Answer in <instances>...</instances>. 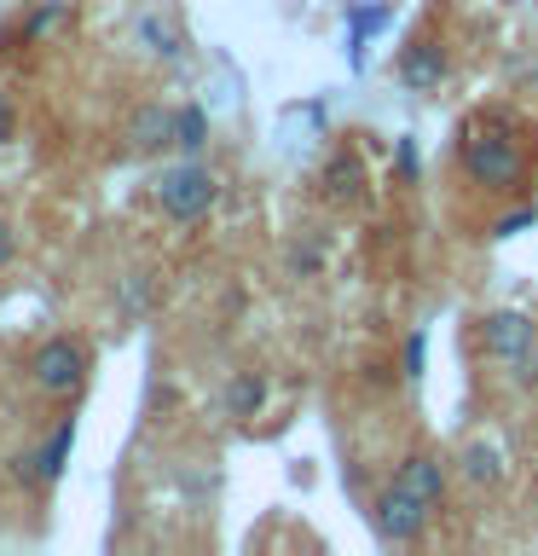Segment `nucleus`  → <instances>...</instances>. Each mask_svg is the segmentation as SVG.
I'll list each match as a JSON object with an SVG mask.
<instances>
[{
    "instance_id": "obj_7",
    "label": "nucleus",
    "mask_w": 538,
    "mask_h": 556,
    "mask_svg": "<svg viewBox=\"0 0 538 556\" xmlns=\"http://www.w3.org/2000/svg\"><path fill=\"white\" fill-rule=\"evenodd\" d=\"M451 464H458V476L469 486H503V476H510V458H503V446L492 441V434H469Z\"/></svg>"
},
{
    "instance_id": "obj_18",
    "label": "nucleus",
    "mask_w": 538,
    "mask_h": 556,
    "mask_svg": "<svg viewBox=\"0 0 538 556\" xmlns=\"http://www.w3.org/2000/svg\"><path fill=\"white\" fill-rule=\"evenodd\" d=\"M527 220H533V208H515V215H503V220H498V238L515 232V226H527Z\"/></svg>"
},
{
    "instance_id": "obj_11",
    "label": "nucleus",
    "mask_w": 538,
    "mask_h": 556,
    "mask_svg": "<svg viewBox=\"0 0 538 556\" xmlns=\"http://www.w3.org/2000/svg\"><path fill=\"white\" fill-rule=\"evenodd\" d=\"M359 186H364L359 156H354V151H336V156L324 163V191H330L336 203H354V198H359Z\"/></svg>"
},
{
    "instance_id": "obj_16",
    "label": "nucleus",
    "mask_w": 538,
    "mask_h": 556,
    "mask_svg": "<svg viewBox=\"0 0 538 556\" xmlns=\"http://www.w3.org/2000/svg\"><path fill=\"white\" fill-rule=\"evenodd\" d=\"M12 261H17V226H12L7 215H0V273H7Z\"/></svg>"
},
{
    "instance_id": "obj_9",
    "label": "nucleus",
    "mask_w": 538,
    "mask_h": 556,
    "mask_svg": "<svg viewBox=\"0 0 538 556\" xmlns=\"http://www.w3.org/2000/svg\"><path fill=\"white\" fill-rule=\"evenodd\" d=\"M128 146L133 151H168L174 146V111L168 104H139L128 122Z\"/></svg>"
},
{
    "instance_id": "obj_15",
    "label": "nucleus",
    "mask_w": 538,
    "mask_h": 556,
    "mask_svg": "<svg viewBox=\"0 0 538 556\" xmlns=\"http://www.w3.org/2000/svg\"><path fill=\"white\" fill-rule=\"evenodd\" d=\"M319 261H324L319 243H295V250H290V267H295V278H312V273H319Z\"/></svg>"
},
{
    "instance_id": "obj_17",
    "label": "nucleus",
    "mask_w": 538,
    "mask_h": 556,
    "mask_svg": "<svg viewBox=\"0 0 538 556\" xmlns=\"http://www.w3.org/2000/svg\"><path fill=\"white\" fill-rule=\"evenodd\" d=\"M17 134V104H12V93H0V146Z\"/></svg>"
},
{
    "instance_id": "obj_10",
    "label": "nucleus",
    "mask_w": 538,
    "mask_h": 556,
    "mask_svg": "<svg viewBox=\"0 0 538 556\" xmlns=\"http://www.w3.org/2000/svg\"><path fill=\"white\" fill-rule=\"evenodd\" d=\"M220 406H226V417H260V406H267V377L260 371H238L232 382H226V394H220Z\"/></svg>"
},
{
    "instance_id": "obj_13",
    "label": "nucleus",
    "mask_w": 538,
    "mask_h": 556,
    "mask_svg": "<svg viewBox=\"0 0 538 556\" xmlns=\"http://www.w3.org/2000/svg\"><path fill=\"white\" fill-rule=\"evenodd\" d=\"M203 146H208V116H203V104H180V111H174V151L197 156Z\"/></svg>"
},
{
    "instance_id": "obj_3",
    "label": "nucleus",
    "mask_w": 538,
    "mask_h": 556,
    "mask_svg": "<svg viewBox=\"0 0 538 556\" xmlns=\"http://www.w3.org/2000/svg\"><path fill=\"white\" fill-rule=\"evenodd\" d=\"M481 348H486V359L510 365L515 382L538 377V325L527 319V313H515V307L486 313V319H481Z\"/></svg>"
},
{
    "instance_id": "obj_5",
    "label": "nucleus",
    "mask_w": 538,
    "mask_h": 556,
    "mask_svg": "<svg viewBox=\"0 0 538 556\" xmlns=\"http://www.w3.org/2000/svg\"><path fill=\"white\" fill-rule=\"evenodd\" d=\"M428 504L411 493V486H399V481H388L376 493V533L388 539V545H417V539L428 533Z\"/></svg>"
},
{
    "instance_id": "obj_12",
    "label": "nucleus",
    "mask_w": 538,
    "mask_h": 556,
    "mask_svg": "<svg viewBox=\"0 0 538 556\" xmlns=\"http://www.w3.org/2000/svg\"><path fill=\"white\" fill-rule=\"evenodd\" d=\"M64 17H69V7H64V0H41V7H35V12L24 17V29H17V41H24V47H41V41H52V35L64 29Z\"/></svg>"
},
{
    "instance_id": "obj_2",
    "label": "nucleus",
    "mask_w": 538,
    "mask_h": 556,
    "mask_svg": "<svg viewBox=\"0 0 538 556\" xmlns=\"http://www.w3.org/2000/svg\"><path fill=\"white\" fill-rule=\"evenodd\" d=\"M156 208L174 220V226H197L208 220V208L220 203V180H215V168H203L197 156H185V163H174L156 174Z\"/></svg>"
},
{
    "instance_id": "obj_4",
    "label": "nucleus",
    "mask_w": 538,
    "mask_h": 556,
    "mask_svg": "<svg viewBox=\"0 0 538 556\" xmlns=\"http://www.w3.org/2000/svg\"><path fill=\"white\" fill-rule=\"evenodd\" d=\"M87 371H93V359H87V348L76 337H47L41 348L29 354V382L52 400L64 394H81L87 389Z\"/></svg>"
},
{
    "instance_id": "obj_14",
    "label": "nucleus",
    "mask_w": 538,
    "mask_h": 556,
    "mask_svg": "<svg viewBox=\"0 0 538 556\" xmlns=\"http://www.w3.org/2000/svg\"><path fill=\"white\" fill-rule=\"evenodd\" d=\"M139 41H145L156 59H180V47H185V41H180V29H174L168 17H156V12L139 17Z\"/></svg>"
},
{
    "instance_id": "obj_1",
    "label": "nucleus",
    "mask_w": 538,
    "mask_h": 556,
    "mask_svg": "<svg viewBox=\"0 0 538 556\" xmlns=\"http://www.w3.org/2000/svg\"><path fill=\"white\" fill-rule=\"evenodd\" d=\"M458 168L475 186H486V191H515L521 180H527V168H533V151H527L521 122L503 116V111L475 116L458 134Z\"/></svg>"
},
{
    "instance_id": "obj_6",
    "label": "nucleus",
    "mask_w": 538,
    "mask_h": 556,
    "mask_svg": "<svg viewBox=\"0 0 538 556\" xmlns=\"http://www.w3.org/2000/svg\"><path fill=\"white\" fill-rule=\"evenodd\" d=\"M394 481L411 486V493L423 498L428 510H440L446 493H451V458H440V452H428V446H417V452H406V458H399Z\"/></svg>"
},
{
    "instance_id": "obj_8",
    "label": "nucleus",
    "mask_w": 538,
    "mask_h": 556,
    "mask_svg": "<svg viewBox=\"0 0 538 556\" xmlns=\"http://www.w3.org/2000/svg\"><path fill=\"white\" fill-rule=\"evenodd\" d=\"M399 81H406L411 93H434V87L446 81V52L434 41H411L399 52Z\"/></svg>"
}]
</instances>
